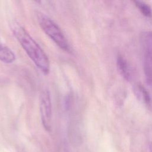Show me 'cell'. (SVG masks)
Instances as JSON below:
<instances>
[{
  "label": "cell",
  "mask_w": 152,
  "mask_h": 152,
  "mask_svg": "<svg viewBox=\"0 0 152 152\" xmlns=\"http://www.w3.org/2000/svg\"><path fill=\"white\" fill-rule=\"evenodd\" d=\"M135 91L136 95L138 96L140 100H143L147 107L151 109H152V100L149 93L145 89V88L141 84H138L135 88Z\"/></svg>",
  "instance_id": "5"
},
{
  "label": "cell",
  "mask_w": 152,
  "mask_h": 152,
  "mask_svg": "<svg viewBox=\"0 0 152 152\" xmlns=\"http://www.w3.org/2000/svg\"><path fill=\"white\" fill-rule=\"evenodd\" d=\"M39 25L43 31L62 50H69L68 41L59 26L49 17L44 14L38 15Z\"/></svg>",
  "instance_id": "2"
},
{
  "label": "cell",
  "mask_w": 152,
  "mask_h": 152,
  "mask_svg": "<svg viewBox=\"0 0 152 152\" xmlns=\"http://www.w3.org/2000/svg\"><path fill=\"white\" fill-rule=\"evenodd\" d=\"M11 30L20 45L34 64L45 74H48L50 70L49 61L40 46L24 28L17 23L12 24Z\"/></svg>",
  "instance_id": "1"
},
{
  "label": "cell",
  "mask_w": 152,
  "mask_h": 152,
  "mask_svg": "<svg viewBox=\"0 0 152 152\" xmlns=\"http://www.w3.org/2000/svg\"><path fill=\"white\" fill-rule=\"evenodd\" d=\"M144 55V71L148 84L152 86V32L145 31L140 37Z\"/></svg>",
  "instance_id": "3"
},
{
  "label": "cell",
  "mask_w": 152,
  "mask_h": 152,
  "mask_svg": "<svg viewBox=\"0 0 152 152\" xmlns=\"http://www.w3.org/2000/svg\"><path fill=\"white\" fill-rule=\"evenodd\" d=\"M117 65L118 70L122 77L126 80H129L130 78V73L126 61L122 56L119 55L117 58Z\"/></svg>",
  "instance_id": "7"
},
{
  "label": "cell",
  "mask_w": 152,
  "mask_h": 152,
  "mask_svg": "<svg viewBox=\"0 0 152 152\" xmlns=\"http://www.w3.org/2000/svg\"><path fill=\"white\" fill-rule=\"evenodd\" d=\"M40 112L45 128L47 130H50L51 127L52 103L50 93L48 90H45L41 94Z\"/></svg>",
  "instance_id": "4"
},
{
  "label": "cell",
  "mask_w": 152,
  "mask_h": 152,
  "mask_svg": "<svg viewBox=\"0 0 152 152\" xmlns=\"http://www.w3.org/2000/svg\"><path fill=\"white\" fill-rule=\"evenodd\" d=\"M134 2L140 10V11L143 14V15L148 17L152 16L151 9L147 4L140 1H135Z\"/></svg>",
  "instance_id": "8"
},
{
  "label": "cell",
  "mask_w": 152,
  "mask_h": 152,
  "mask_svg": "<svg viewBox=\"0 0 152 152\" xmlns=\"http://www.w3.org/2000/svg\"><path fill=\"white\" fill-rule=\"evenodd\" d=\"M15 59V56L13 52L8 47L0 43V61L6 64H10Z\"/></svg>",
  "instance_id": "6"
}]
</instances>
